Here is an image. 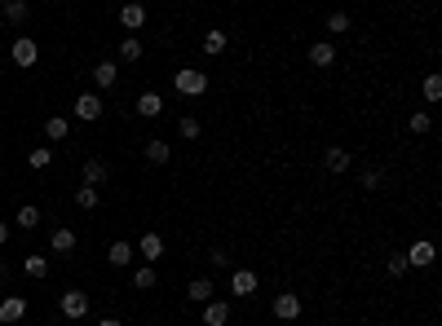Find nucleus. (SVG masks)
Instances as JSON below:
<instances>
[{
  "instance_id": "1",
  "label": "nucleus",
  "mask_w": 442,
  "mask_h": 326,
  "mask_svg": "<svg viewBox=\"0 0 442 326\" xmlns=\"http://www.w3.org/2000/svg\"><path fill=\"white\" fill-rule=\"evenodd\" d=\"M173 89L182 93V98H204V93H208V71H195V66L177 71V75H173Z\"/></svg>"
},
{
  "instance_id": "2",
  "label": "nucleus",
  "mask_w": 442,
  "mask_h": 326,
  "mask_svg": "<svg viewBox=\"0 0 442 326\" xmlns=\"http://www.w3.org/2000/svg\"><path fill=\"white\" fill-rule=\"evenodd\" d=\"M9 53H14V62H18L22 71H31V66H35V57H40V44H35L31 35H18V40H14V49H9Z\"/></svg>"
},
{
  "instance_id": "3",
  "label": "nucleus",
  "mask_w": 442,
  "mask_h": 326,
  "mask_svg": "<svg viewBox=\"0 0 442 326\" xmlns=\"http://www.w3.org/2000/svg\"><path fill=\"white\" fill-rule=\"evenodd\" d=\"M257 287H261V278H257L253 269H235V273H230V296H235V300H248Z\"/></svg>"
},
{
  "instance_id": "4",
  "label": "nucleus",
  "mask_w": 442,
  "mask_h": 326,
  "mask_svg": "<svg viewBox=\"0 0 442 326\" xmlns=\"http://www.w3.org/2000/svg\"><path fill=\"white\" fill-rule=\"evenodd\" d=\"M434 256H438V251H434V243H429V238H416V243L407 247V256H402V260H407V264H416V269H429V264H434Z\"/></svg>"
},
{
  "instance_id": "5",
  "label": "nucleus",
  "mask_w": 442,
  "mask_h": 326,
  "mask_svg": "<svg viewBox=\"0 0 442 326\" xmlns=\"http://www.w3.org/2000/svg\"><path fill=\"white\" fill-rule=\"evenodd\" d=\"M102 111H106V106H102L98 93H80V98H76V119H85V124L102 119Z\"/></svg>"
},
{
  "instance_id": "6",
  "label": "nucleus",
  "mask_w": 442,
  "mask_h": 326,
  "mask_svg": "<svg viewBox=\"0 0 442 326\" xmlns=\"http://www.w3.org/2000/svg\"><path fill=\"white\" fill-rule=\"evenodd\" d=\"M274 318H279V322H296V318H301V300H296L292 291L274 296Z\"/></svg>"
},
{
  "instance_id": "7",
  "label": "nucleus",
  "mask_w": 442,
  "mask_h": 326,
  "mask_svg": "<svg viewBox=\"0 0 442 326\" xmlns=\"http://www.w3.org/2000/svg\"><path fill=\"white\" fill-rule=\"evenodd\" d=\"M22 318H27V300H22V296L0 300V322H5V326H14V322H22Z\"/></svg>"
},
{
  "instance_id": "8",
  "label": "nucleus",
  "mask_w": 442,
  "mask_h": 326,
  "mask_svg": "<svg viewBox=\"0 0 442 326\" xmlns=\"http://www.w3.org/2000/svg\"><path fill=\"white\" fill-rule=\"evenodd\" d=\"M323 163H328V172L332 176H345L354 167V159H350V150H341V146H332L328 154H323Z\"/></svg>"
},
{
  "instance_id": "9",
  "label": "nucleus",
  "mask_w": 442,
  "mask_h": 326,
  "mask_svg": "<svg viewBox=\"0 0 442 326\" xmlns=\"http://www.w3.org/2000/svg\"><path fill=\"white\" fill-rule=\"evenodd\" d=\"M137 115H142V119H160V115H164V98H160L155 89H146V93L137 98Z\"/></svg>"
},
{
  "instance_id": "10",
  "label": "nucleus",
  "mask_w": 442,
  "mask_h": 326,
  "mask_svg": "<svg viewBox=\"0 0 442 326\" xmlns=\"http://www.w3.org/2000/svg\"><path fill=\"white\" fill-rule=\"evenodd\" d=\"M49 247L58 251V256H71L76 251V229H67V225H58L53 234H49Z\"/></svg>"
},
{
  "instance_id": "11",
  "label": "nucleus",
  "mask_w": 442,
  "mask_h": 326,
  "mask_svg": "<svg viewBox=\"0 0 442 326\" xmlns=\"http://www.w3.org/2000/svg\"><path fill=\"white\" fill-rule=\"evenodd\" d=\"M133 251H142V260H151V264H155V260L164 256V238H160V234H155V229H151V234H142V243H137Z\"/></svg>"
},
{
  "instance_id": "12",
  "label": "nucleus",
  "mask_w": 442,
  "mask_h": 326,
  "mask_svg": "<svg viewBox=\"0 0 442 326\" xmlns=\"http://www.w3.org/2000/svg\"><path fill=\"white\" fill-rule=\"evenodd\" d=\"M62 313H67V318H85V313H89V296L85 291H62Z\"/></svg>"
},
{
  "instance_id": "13",
  "label": "nucleus",
  "mask_w": 442,
  "mask_h": 326,
  "mask_svg": "<svg viewBox=\"0 0 442 326\" xmlns=\"http://www.w3.org/2000/svg\"><path fill=\"white\" fill-rule=\"evenodd\" d=\"M226 322H230V305L208 300V305H204V326H226Z\"/></svg>"
},
{
  "instance_id": "14",
  "label": "nucleus",
  "mask_w": 442,
  "mask_h": 326,
  "mask_svg": "<svg viewBox=\"0 0 442 326\" xmlns=\"http://www.w3.org/2000/svg\"><path fill=\"white\" fill-rule=\"evenodd\" d=\"M119 22H124V27L137 35L142 27H146V9H142V5H124V9H119Z\"/></svg>"
},
{
  "instance_id": "15",
  "label": "nucleus",
  "mask_w": 442,
  "mask_h": 326,
  "mask_svg": "<svg viewBox=\"0 0 442 326\" xmlns=\"http://www.w3.org/2000/svg\"><path fill=\"white\" fill-rule=\"evenodd\" d=\"M106 260H111L115 269H124V264H133V243H124V238H119V243H111V247H106Z\"/></svg>"
},
{
  "instance_id": "16",
  "label": "nucleus",
  "mask_w": 442,
  "mask_h": 326,
  "mask_svg": "<svg viewBox=\"0 0 442 326\" xmlns=\"http://www.w3.org/2000/svg\"><path fill=\"white\" fill-rule=\"evenodd\" d=\"M106 176H111V172H106L102 159H89V163H85V185H89V190H102Z\"/></svg>"
},
{
  "instance_id": "17",
  "label": "nucleus",
  "mask_w": 442,
  "mask_h": 326,
  "mask_svg": "<svg viewBox=\"0 0 442 326\" xmlns=\"http://www.w3.org/2000/svg\"><path fill=\"white\" fill-rule=\"evenodd\" d=\"M309 62H314V66H332V62H337V49H332L328 40H314V44H309Z\"/></svg>"
},
{
  "instance_id": "18",
  "label": "nucleus",
  "mask_w": 442,
  "mask_h": 326,
  "mask_svg": "<svg viewBox=\"0 0 442 326\" xmlns=\"http://www.w3.org/2000/svg\"><path fill=\"white\" fill-rule=\"evenodd\" d=\"M186 296L195 300V305H208V300H212V278H195V282H186Z\"/></svg>"
},
{
  "instance_id": "19",
  "label": "nucleus",
  "mask_w": 442,
  "mask_h": 326,
  "mask_svg": "<svg viewBox=\"0 0 442 326\" xmlns=\"http://www.w3.org/2000/svg\"><path fill=\"white\" fill-rule=\"evenodd\" d=\"M67 132H71V119H67V115L44 119V137H49V141H67Z\"/></svg>"
},
{
  "instance_id": "20",
  "label": "nucleus",
  "mask_w": 442,
  "mask_h": 326,
  "mask_svg": "<svg viewBox=\"0 0 442 326\" xmlns=\"http://www.w3.org/2000/svg\"><path fill=\"white\" fill-rule=\"evenodd\" d=\"M14 225H18V229H35V225H40V208H31V203H22V208L14 212Z\"/></svg>"
},
{
  "instance_id": "21",
  "label": "nucleus",
  "mask_w": 442,
  "mask_h": 326,
  "mask_svg": "<svg viewBox=\"0 0 442 326\" xmlns=\"http://www.w3.org/2000/svg\"><path fill=\"white\" fill-rule=\"evenodd\" d=\"M115 75H119V66H115V62H98V66H93V80H98V89H111Z\"/></svg>"
},
{
  "instance_id": "22",
  "label": "nucleus",
  "mask_w": 442,
  "mask_h": 326,
  "mask_svg": "<svg viewBox=\"0 0 442 326\" xmlns=\"http://www.w3.org/2000/svg\"><path fill=\"white\" fill-rule=\"evenodd\" d=\"M204 53H208V57L226 53V31H217V27H212V31H204Z\"/></svg>"
},
{
  "instance_id": "23",
  "label": "nucleus",
  "mask_w": 442,
  "mask_h": 326,
  "mask_svg": "<svg viewBox=\"0 0 442 326\" xmlns=\"http://www.w3.org/2000/svg\"><path fill=\"white\" fill-rule=\"evenodd\" d=\"M169 154H173L169 141H146V159L151 163H169Z\"/></svg>"
},
{
  "instance_id": "24",
  "label": "nucleus",
  "mask_w": 442,
  "mask_h": 326,
  "mask_svg": "<svg viewBox=\"0 0 442 326\" xmlns=\"http://www.w3.org/2000/svg\"><path fill=\"white\" fill-rule=\"evenodd\" d=\"M177 132H182V137H186V141H195V137H199V132H204V124H199V119H195V115H182V119H177Z\"/></svg>"
},
{
  "instance_id": "25",
  "label": "nucleus",
  "mask_w": 442,
  "mask_h": 326,
  "mask_svg": "<svg viewBox=\"0 0 442 326\" xmlns=\"http://www.w3.org/2000/svg\"><path fill=\"white\" fill-rule=\"evenodd\" d=\"M119 57H124V62H137V57H142V40H137V35L119 40Z\"/></svg>"
},
{
  "instance_id": "26",
  "label": "nucleus",
  "mask_w": 442,
  "mask_h": 326,
  "mask_svg": "<svg viewBox=\"0 0 442 326\" xmlns=\"http://www.w3.org/2000/svg\"><path fill=\"white\" fill-rule=\"evenodd\" d=\"M380 181H385L380 167H363V172H358V185H363V190H380Z\"/></svg>"
},
{
  "instance_id": "27",
  "label": "nucleus",
  "mask_w": 442,
  "mask_h": 326,
  "mask_svg": "<svg viewBox=\"0 0 442 326\" xmlns=\"http://www.w3.org/2000/svg\"><path fill=\"white\" fill-rule=\"evenodd\" d=\"M155 282H160V278H155V269H151V264H142V269L133 273V287H137V291H151Z\"/></svg>"
},
{
  "instance_id": "28",
  "label": "nucleus",
  "mask_w": 442,
  "mask_h": 326,
  "mask_svg": "<svg viewBox=\"0 0 442 326\" xmlns=\"http://www.w3.org/2000/svg\"><path fill=\"white\" fill-rule=\"evenodd\" d=\"M22 269H27V278H49V260H44V256H27Z\"/></svg>"
},
{
  "instance_id": "29",
  "label": "nucleus",
  "mask_w": 442,
  "mask_h": 326,
  "mask_svg": "<svg viewBox=\"0 0 442 326\" xmlns=\"http://www.w3.org/2000/svg\"><path fill=\"white\" fill-rule=\"evenodd\" d=\"M407 128L416 132V137H420V132H429V128H434V119H429V111H411V119H407Z\"/></svg>"
},
{
  "instance_id": "30",
  "label": "nucleus",
  "mask_w": 442,
  "mask_h": 326,
  "mask_svg": "<svg viewBox=\"0 0 442 326\" xmlns=\"http://www.w3.org/2000/svg\"><path fill=\"white\" fill-rule=\"evenodd\" d=\"M425 102H442V75H425Z\"/></svg>"
},
{
  "instance_id": "31",
  "label": "nucleus",
  "mask_w": 442,
  "mask_h": 326,
  "mask_svg": "<svg viewBox=\"0 0 442 326\" xmlns=\"http://www.w3.org/2000/svg\"><path fill=\"white\" fill-rule=\"evenodd\" d=\"M27 14H31L27 0H9V5H5V18H9V22H27Z\"/></svg>"
},
{
  "instance_id": "32",
  "label": "nucleus",
  "mask_w": 442,
  "mask_h": 326,
  "mask_svg": "<svg viewBox=\"0 0 442 326\" xmlns=\"http://www.w3.org/2000/svg\"><path fill=\"white\" fill-rule=\"evenodd\" d=\"M49 159H53V150H49V146H35V150L27 154V163L35 167V172H40V167H49Z\"/></svg>"
},
{
  "instance_id": "33",
  "label": "nucleus",
  "mask_w": 442,
  "mask_h": 326,
  "mask_svg": "<svg viewBox=\"0 0 442 326\" xmlns=\"http://www.w3.org/2000/svg\"><path fill=\"white\" fill-rule=\"evenodd\" d=\"M76 203H80V208H85V212H93V208H98V190L80 185V194H76Z\"/></svg>"
},
{
  "instance_id": "34",
  "label": "nucleus",
  "mask_w": 442,
  "mask_h": 326,
  "mask_svg": "<svg viewBox=\"0 0 442 326\" xmlns=\"http://www.w3.org/2000/svg\"><path fill=\"white\" fill-rule=\"evenodd\" d=\"M328 31H332V35L350 31V14H332V18H328Z\"/></svg>"
},
{
  "instance_id": "35",
  "label": "nucleus",
  "mask_w": 442,
  "mask_h": 326,
  "mask_svg": "<svg viewBox=\"0 0 442 326\" xmlns=\"http://www.w3.org/2000/svg\"><path fill=\"white\" fill-rule=\"evenodd\" d=\"M385 269H389V278H402V273H407V260H402V256H389Z\"/></svg>"
},
{
  "instance_id": "36",
  "label": "nucleus",
  "mask_w": 442,
  "mask_h": 326,
  "mask_svg": "<svg viewBox=\"0 0 442 326\" xmlns=\"http://www.w3.org/2000/svg\"><path fill=\"white\" fill-rule=\"evenodd\" d=\"M5 243H9V225L0 221V247H5Z\"/></svg>"
},
{
  "instance_id": "37",
  "label": "nucleus",
  "mask_w": 442,
  "mask_h": 326,
  "mask_svg": "<svg viewBox=\"0 0 442 326\" xmlns=\"http://www.w3.org/2000/svg\"><path fill=\"white\" fill-rule=\"evenodd\" d=\"M98 326H124V322H119V318H106V322H98Z\"/></svg>"
},
{
  "instance_id": "38",
  "label": "nucleus",
  "mask_w": 442,
  "mask_h": 326,
  "mask_svg": "<svg viewBox=\"0 0 442 326\" xmlns=\"http://www.w3.org/2000/svg\"><path fill=\"white\" fill-rule=\"evenodd\" d=\"M5 273H9V269H5V260H0V278H5Z\"/></svg>"
},
{
  "instance_id": "39",
  "label": "nucleus",
  "mask_w": 442,
  "mask_h": 326,
  "mask_svg": "<svg viewBox=\"0 0 442 326\" xmlns=\"http://www.w3.org/2000/svg\"><path fill=\"white\" fill-rule=\"evenodd\" d=\"M0 18H5V5H0Z\"/></svg>"
}]
</instances>
